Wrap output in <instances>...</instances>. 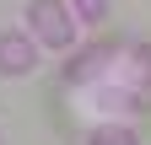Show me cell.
<instances>
[{"label": "cell", "mask_w": 151, "mask_h": 145, "mask_svg": "<svg viewBox=\"0 0 151 145\" xmlns=\"http://www.w3.org/2000/svg\"><path fill=\"white\" fill-rule=\"evenodd\" d=\"M27 22L38 32V43H49V48H70L76 43V22H70V11L60 6V0H32Z\"/></svg>", "instance_id": "cell-1"}, {"label": "cell", "mask_w": 151, "mask_h": 145, "mask_svg": "<svg viewBox=\"0 0 151 145\" xmlns=\"http://www.w3.org/2000/svg\"><path fill=\"white\" fill-rule=\"evenodd\" d=\"M108 59H113V43H92L86 54H76V59H70V65L60 70V75H65L70 86H76V81H92V75H97V70H103Z\"/></svg>", "instance_id": "cell-3"}, {"label": "cell", "mask_w": 151, "mask_h": 145, "mask_svg": "<svg viewBox=\"0 0 151 145\" xmlns=\"http://www.w3.org/2000/svg\"><path fill=\"white\" fill-rule=\"evenodd\" d=\"M92 145H140L135 129H119V124H103V129H92Z\"/></svg>", "instance_id": "cell-5"}, {"label": "cell", "mask_w": 151, "mask_h": 145, "mask_svg": "<svg viewBox=\"0 0 151 145\" xmlns=\"http://www.w3.org/2000/svg\"><path fill=\"white\" fill-rule=\"evenodd\" d=\"M124 75H129V81H140V86H151V48H146V43H140L135 54H129V65H124Z\"/></svg>", "instance_id": "cell-4"}, {"label": "cell", "mask_w": 151, "mask_h": 145, "mask_svg": "<svg viewBox=\"0 0 151 145\" xmlns=\"http://www.w3.org/2000/svg\"><path fill=\"white\" fill-rule=\"evenodd\" d=\"M38 65V48L27 32H0V75H27Z\"/></svg>", "instance_id": "cell-2"}, {"label": "cell", "mask_w": 151, "mask_h": 145, "mask_svg": "<svg viewBox=\"0 0 151 145\" xmlns=\"http://www.w3.org/2000/svg\"><path fill=\"white\" fill-rule=\"evenodd\" d=\"M76 16H81V22H103V16H108V0H76Z\"/></svg>", "instance_id": "cell-6"}]
</instances>
